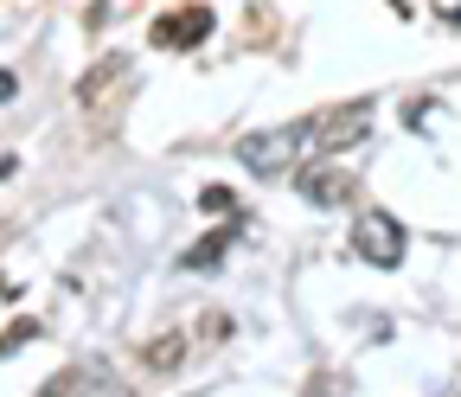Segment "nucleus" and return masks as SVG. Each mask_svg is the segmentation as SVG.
Segmentation results:
<instances>
[{
  "label": "nucleus",
  "mask_w": 461,
  "mask_h": 397,
  "mask_svg": "<svg viewBox=\"0 0 461 397\" xmlns=\"http://www.w3.org/2000/svg\"><path fill=\"white\" fill-rule=\"evenodd\" d=\"M238 244V224H218V231H205L186 257H180V269H193V275H205V269H218L224 263V250Z\"/></svg>",
  "instance_id": "423d86ee"
},
{
  "label": "nucleus",
  "mask_w": 461,
  "mask_h": 397,
  "mask_svg": "<svg viewBox=\"0 0 461 397\" xmlns=\"http://www.w3.org/2000/svg\"><path fill=\"white\" fill-rule=\"evenodd\" d=\"M39 397H90V384H84V372H58V378H45Z\"/></svg>",
  "instance_id": "0eeeda50"
},
{
  "label": "nucleus",
  "mask_w": 461,
  "mask_h": 397,
  "mask_svg": "<svg viewBox=\"0 0 461 397\" xmlns=\"http://www.w3.org/2000/svg\"><path fill=\"white\" fill-rule=\"evenodd\" d=\"M295 186H302V199L308 205H346V199H353V167H302V174H295Z\"/></svg>",
  "instance_id": "20e7f679"
},
{
  "label": "nucleus",
  "mask_w": 461,
  "mask_h": 397,
  "mask_svg": "<svg viewBox=\"0 0 461 397\" xmlns=\"http://www.w3.org/2000/svg\"><path fill=\"white\" fill-rule=\"evenodd\" d=\"M199 205H205V212H238V193H230V186H205Z\"/></svg>",
  "instance_id": "1a4fd4ad"
},
{
  "label": "nucleus",
  "mask_w": 461,
  "mask_h": 397,
  "mask_svg": "<svg viewBox=\"0 0 461 397\" xmlns=\"http://www.w3.org/2000/svg\"><path fill=\"white\" fill-rule=\"evenodd\" d=\"M115 71H122V59H103V65H96V71L84 77V90H77V96H84V103H96V90H103V84H109Z\"/></svg>",
  "instance_id": "6e6552de"
},
{
  "label": "nucleus",
  "mask_w": 461,
  "mask_h": 397,
  "mask_svg": "<svg viewBox=\"0 0 461 397\" xmlns=\"http://www.w3.org/2000/svg\"><path fill=\"white\" fill-rule=\"evenodd\" d=\"M205 39H212V7H180L173 20L154 26V45H173V51H193Z\"/></svg>",
  "instance_id": "39448f33"
},
{
  "label": "nucleus",
  "mask_w": 461,
  "mask_h": 397,
  "mask_svg": "<svg viewBox=\"0 0 461 397\" xmlns=\"http://www.w3.org/2000/svg\"><path fill=\"white\" fill-rule=\"evenodd\" d=\"M314 148V122H288V129H257L238 141V167L250 174H282V167H302V154Z\"/></svg>",
  "instance_id": "f257e3e1"
},
{
  "label": "nucleus",
  "mask_w": 461,
  "mask_h": 397,
  "mask_svg": "<svg viewBox=\"0 0 461 397\" xmlns=\"http://www.w3.org/2000/svg\"><path fill=\"white\" fill-rule=\"evenodd\" d=\"M403 244H411V238H403V224H397L391 212H366V218L353 224V250H359L372 269H397V263H403Z\"/></svg>",
  "instance_id": "f03ea898"
},
{
  "label": "nucleus",
  "mask_w": 461,
  "mask_h": 397,
  "mask_svg": "<svg viewBox=\"0 0 461 397\" xmlns=\"http://www.w3.org/2000/svg\"><path fill=\"white\" fill-rule=\"evenodd\" d=\"M7 174H14V160H0V180H7Z\"/></svg>",
  "instance_id": "ddd939ff"
},
{
  "label": "nucleus",
  "mask_w": 461,
  "mask_h": 397,
  "mask_svg": "<svg viewBox=\"0 0 461 397\" xmlns=\"http://www.w3.org/2000/svg\"><path fill=\"white\" fill-rule=\"evenodd\" d=\"M366 129H372V109H366V103L333 109V116H314V148H321V154H339V148L366 141Z\"/></svg>",
  "instance_id": "7ed1b4c3"
},
{
  "label": "nucleus",
  "mask_w": 461,
  "mask_h": 397,
  "mask_svg": "<svg viewBox=\"0 0 461 397\" xmlns=\"http://www.w3.org/2000/svg\"><path fill=\"white\" fill-rule=\"evenodd\" d=\"M448 20H455V26H461V7H455V14H448Z\"/></svg>",
  "instance_id": "4468645a"
},
{
  "label": "nucleus",
  "mask_w": 461,
  "mask_h": 397,
  "mask_svg": "<svg viewBox=\"0 0 461 397\" xmlns=\"http://www.w3.org/2000/svg\"><path fill=\"white\" fill-rule=\"evenodd\" d=\"M14 96V71H0V103H7Z\"/></svg>",
  "instance_id": "f8f14e48"
},
{
  "label": "nucleus",
  "mask_w": 461,
  "mask_h": 397,
  "mask_svg": "<svg viewBox=\"0 0 461 397\" xmlns=\"http://www.w3.org/2000/svg\"><path fill=\"white\" fill-rule=\"evenodd\" d=\"M148 359H154V365H180V333H173V339H154Z\"/></svg>",
  "instance_id": "9d476101"
},
{
  "label": "nucleus",
  "mask_w": 461,
  "mask_h": 397,
  "mask_svg": "<svg viewBox=\"0 0 461 397\" xmlns=\"http://www.w3.org/2000/svg\"><path fill=\"white\" fill-rule=\"evenodd\" d=\"M32 333H39V327H32V320H20L14 333H0V353H14V347H26V339H32Z\"/></svg>",
  "instance_id": "9b49d317"
}]
</instances>
